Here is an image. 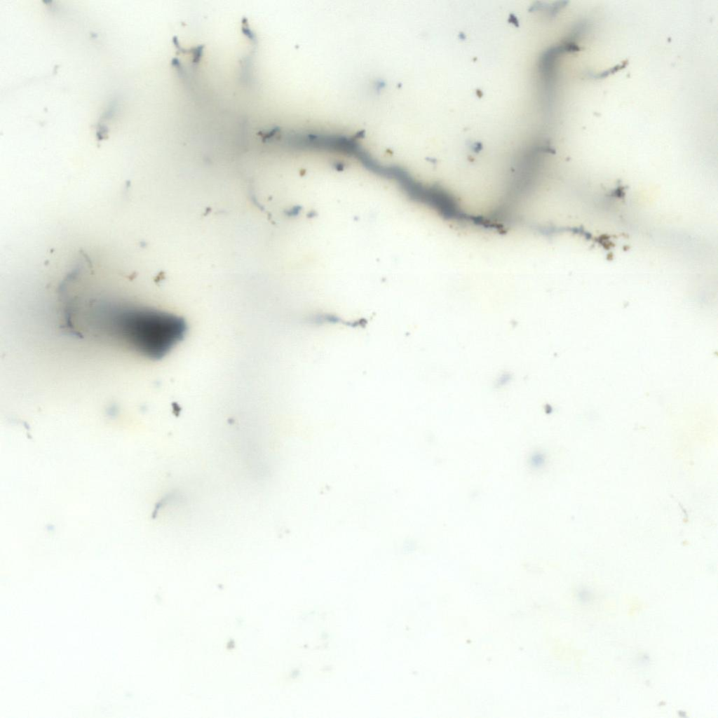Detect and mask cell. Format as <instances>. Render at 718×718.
<instances>
[{
    "instance_id": "cell-1",
    "label": "cell",
    "mask_w": 718,
    "mask_h": 718,
    "mask_svg": "<svg viewBox=\"0 0 718 718\" xmlns=\"http://www.w3.org/2000/svg\"><path fill=\"white\" fill-rule=\"evenodd\" d=\"M137 353L150 359H160L184 338L187 325L180 316L152 308L126 311L117 330Z\"/></svg>"
}]
</instances>
